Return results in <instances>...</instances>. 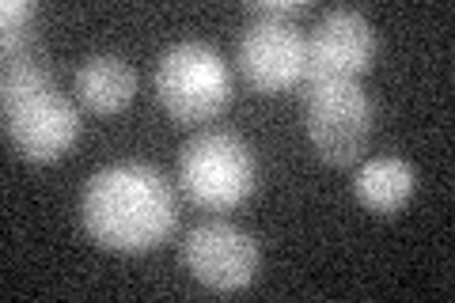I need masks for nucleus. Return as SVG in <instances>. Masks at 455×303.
<instances>
[{"instance_id": "f257e3e1", "label": "nucleus", "mask_w": 455, "mask_h": 303, "mask_svg": "<svg viewBox=\"0 0 455 303\" xmlns=\"http://www.w3.org/2000/svg\"><path fill=\"white\" fill-rule=\"evenodd\" d=\"M80 220L99 247L145 254L175 232L179 205L171 182L152 163L122 160L88 179L80 197Z\"/></svg>"}, {"instance_id": "f03ea898", "label": "nucleus", "mask_w": 455, "mask_h": 303, "mask_svg": "<svg viewBox=\"0 0 455 303\" xmlns=\"http://www.w3.org/2000/svg\"><path fill=\"white\" fill-rule=\"evenodd\" d=\"M0 110H4V133L12 148L27 163L61 160L80 137L76 103L57 92V80L42 50L4 61Z\"/></svg>"}, {"instance_id": "7ed1b4c3", "label": "nucleus", "mask_w": 455, "mask_h": 303, "mask_svg": "<svg viewBox=\"0 0 455 303\" xmlns=\"http://www.w3.org/2000/svg\"><path fill=\"white\" fill-rule=\"evenodd\" d=\"M179 186L194 205L228 212L254 194L259 163L251 144L232 129H205L190 137L179 152Z\"/></svg>"}, {"instance_id": "20e7f679", "label": "nucleus", "mask_w": 455, "mask_h": 303, "mask_svg": "<svg viewBox=\"0 0 455 303\" xmlns=\"http://www.w3.org/2000/svg\"><path fill=\"white\" fill-rule=\"evenodd\" d=\"M156 99L179 125H202L232 103V72L205 42H175L156 61Z\"/></svg>"}, {"instance_id": "39448f33", "label": "nucleus", "mask_w": 455, "mask_h": 303, "mask_svg": "<svg viewBox=\"0 0 455 303\" xmlns=\"http://www.w3.org/2000/svg\"><path fill=\"white\" fill-rule=\"evenodd\" d=\"M376 107L361 80H311L304 84V129L319 160L349 167L372 140Z\"/></svg>"}, {"instance_id": "423d86ee", "label": "nucleus", "mask_w": 455, "mask_h": 303, "mask_svg": "<svg viewBox=\"0 0 455 303\" xmlns=\"http://www.w3.org/2000/svg\"><path fill=\"white\" fill-rule=\"evenodd\" d=\"M182 266L209 292H243L259 277L262 247L243 227L228 220H205L182 239Z\"/></svg>"}, {"instance_id": "0eeeda50", "label": "nucleus", "mask_w": 455, "mask_h": 303, "mask_svg": "<svg viewBox=\"0 0 455 303\" xmlns=\"http://www.w3.org/2000/svg\"><path fill=\"white\" fill-rule=\"evenodd\" d=\"M239 72L262 95H281L304 88L307 76V38L296 23L281 20H251L235 46Z\"/></svg>"}, {"instance_id": "6e6552de", "label": "nucleus", "mask_w": 455, "mask_h": 303, "mask_svg": "<svg viewBox=\"0 0 455 303\" xmlns=\"http://www.w3.org/2000/svg\"><path fill=\"white\" fill-rule=\"evenodd\" d=\"M379 53V38L368 16L357 8L323 12L307 38V76L311 80H361Z\"/></svg>"}, {"instance_id": "1a4fd4ad", "label": "nucleus", "mask_w": 455, "mask_h": 303, "mask_svg": "<svg viewBox=\"0 0 455 303\" xmlns=\"http://www.w3.org/2000/svg\"><path fill=\"white\" fill-rule=\"evenodd\" d=\"M137 72L118 53H92L76 68V99L92 114H118L133 103Z\"/></svg>"}, {"instance_id": "9d476101", "label": "nucleus", "mask_w": 455, "mask_h": 303, "mask_svg": "<svg viewBox=\"0 0 455 303\" xmlns=\"http://www.w3.org/2000/svg\"><path fill=\"white\" fill-rule=\"evenodd\" d=\"M418 190V167L403 160V155H376L364 160L353 175V197L361 201L368 212L395 216Z\"/></svg>"}, {"instance_id": "9b49d317", "label": "nucleus", "mask_w": 455, "mask_h": 303, "mask_svg": "<svg viewBox=\"0 0 455 303\" xmlns=\"http://www.w3.org/2000/svg\"><path fill=\"white\" fill-rule=\"evenodd\" d=\"M307 12L304 0H277V4H247V20H281L296 23Z\"/></svg>"}]
</instances>
